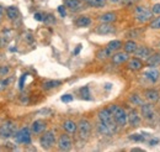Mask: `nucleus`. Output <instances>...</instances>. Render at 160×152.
Returning a JSON list of instances; mask_svg holds the SVG:
<instances>
[{"mask_svg": "<svg viewBox=\"0 0 160 152\" xmlns=\"http://www.w3.org/2000/svg\"><path fill=\"white\" fill-rule=\"evenodd\" d=\"M109 110L111 111V114L115 118V121L117 122L118 126H126L128 122V115L124 111V109L120 108L118 105H111L109 108Z\"/></svg>", "mask_w": 160, "mask_h": 152, "instance_id": "obj_2", "label": "nucleus"}, {"mask_svg": "<svg viewBox=\"0 0 160 152\" xmlns=\"http://www.w3.org/2000/svg\"><path fill=\"white\" fill-rule=\"evenodd\" d=\"M14 138L17 143H24V145H30L31 143V132L29 127H22L19 131L15 132Z\"/></svg>", "mask_w": 160, "mask_h": 152, "instance_id": "obj_4", "label": "nucleus"}, {"mask_svg": "<svg viewBox=\"0 0 160 152\" xmlns=\"http://www.w3.org/2000/svg\"><path fill=\"white\" fill-rule=\"evenodd\" d=\"M158 142H159V140H156V138H155V140H151V141H149V145H150V146H155Z\"/></svg>", "mask_w": 160, "mask_h": 152, "instance_id": "obj_45", "label": "nucleus"}, {"mask_svg": "<svg viewBox=\"0 0 160 152\" xmlns=\"http://www.w3.org/2000/svg\"><path fill=\"white\" fill-rule=\"evenodd\" d=\"M60 84H62L60 81H47V82H44L42 84V88L44 90H51V89H54V88L59 87Z\"/></svg>", "mask_w": 160, "mask_h": 152, "instance_id": "obj_25", "label": "nucleus"}, {"mask_svg": "<svg viewBox=\"0 0 160 152\" xmlns=\"http://www.w3.org/2000/svg\"><path fill=\"white\" fill-rule=\"evenodd\" d=\"M151 18H153V13L148 8H145V6H137L135 8V19L138 22L144 24L148 20H150Z\"/></svg>", "mask_w": 160, "mask_h": 152, "instance_id": "obj_6", "label": "nucleus"}, {"mask_svg": "<svg viewBox=\"0 0 160 152\" xmlns=\"http://www.w3.org/2000/svg\"><path fill=\"white\" fill-rule=\"evenodd\" d=\"M123 47H124V51H126L127 53H134L135 50L138 48V46H137V43H135L134 41H127Z\"/></svg>", "mask_w": 160, "mask_h": 152, "instance_id": "obj_27", "label": "nucleus"}, {"mask_svg": "<svg viewBox=\"0 0 160 152\" xmlns=\"http://www.w3.org/2000/svg\"><path fill=\"white\" fill-rule=\"evenodd\" d=\"M111 3H120V2H122V0H110Z\"/></svg>", "mask_w": 160, "mask_h": 152, "instance_id": "obj_47", "label": "nucleus"}, {"mask_svg": "<svg viewBox=\"0 0 160 152\" xmlns=\"http://www.w3.org/2000/svg\"><path fill=\"white\" fill-rule=\"evenodd\" d=\"M109 50H111L113 53L116 52V51H118L121 47H122V42L121 41H118V40H113V41H111V42H109V45L106 46Z\"/></svg>", "mask_w": 160, "mask_h": 152, "instance_id": "obj_28", "label": "nucleus"}, {"mask_svg": "<svg viewBox=\"0 0 160 152\" xmlns=\"http://www.w3.org/2000/svg\"><path fill=\"white\" fill-rule=\"evenodd\" d=\"M71 100H73V95H70V94H65L62 97V102H64V103H69Z\"/></svg>", "mask_w": 160, "mask_h": 152, "instance_id": "obj_38", "label": "nucleus"}, {"mask_svg": "<svg viewBox=\"0 0 160 152\" xmlns=\"http://www.w3.org/2000/svg\"><path fill=\"white\" fill-rule=\"evenodd\" d=\"M129 138L133 140V141H144V140H145V136H144V135H138V134H135V135L129 136Z\"/></svg>", "mask_w": 160, "mask_h": 152, "instance_id": "obj_34", "label": "nucleus"}, {"mask_svg": "<svg viewBox=\"0 0 160 152\" xmlns=\"http://www.w3.org/2000/svg\"><path fill=\"white\" fill-rule=\"evenodd\" d=\"M134 53H135V56L138 58H148L150 56V50L148 47H145V46H140V47H138L135 50Z\"/></svg>", "mask_w": 160, "mask_h": 152, "instance_id": "obj_21", "label": "nucleus"}, {"mask_svg": "<svg viewBox=\"0 0 160 152\" xmlns=\"http://www.w3.org/2000/svg\"><path fill=\"white\" fill-rule=\"evenodd\" d=\"M16 132V125L13 121H5L0 125V137L2 138H10Z\"/></svg>", "mask_w": 160, "mask_h": 152, "instance_id": "obj_3", "label": "nucleus"}, {"mask_svg": "<svg viewBox=\"0 0 160 152\" xmlns=\"http://www.w3.org/2000/svg\"><path fill=\"white\" fill-rule=\"evenodd\" d=\"M112 56H113V52H112L111 50H109L107 47L101 48V50H99V51L96 52V57H97L99 59H107V58H110V57H112Z\"/></svg>", "mask_w": 160, "mask_h": 152, "instance_id": "obj_19", "label": "nucleus"}, {"mask_svg": "<svg viewBox=\"0 0 160 152\" xmlns=\"http://www.w3.org/2000/svg\"><path fill=\"white\" fill-rule=\"evenodd\" d=\"M46 122L43 121V120H36V121H33L32 122V125H31V131L33 132V134H36V135H38V134H42L44 130H46Z\"/></svg>", "mask_w": 160, "mask_h": 152, "instance_id": "obj_11", "label": "nucleus"}, {"mask_svg": "<svg viewBox=\"0 0 160 152\" xmlns=\"http://www.w3.org/2000/svg\"><path fill=\"white\" fill-rule=\"evenodd\" d=\"M150 29H154V30H158V29H160V16H158V18H155L151 22H150Z\"/></svg>", "mask_w": 160, "mask_h": 152, "instance_id": "obj_32", "label": "nucleus"}, {"mask_svg": "<svg viewBox=\"0 0 160 152\" xmlns=\"http://www.w3.org/2000/svg\"><path fill=\"white\" fill-rule=\"evenodd\" d=\"M43 21H44L47 25H52V24H54V22H55V20H54V16H53V15H51V14L46 15V16L43 18Z\"/></svg>", "mask_w": 160, "mask_h": 152, "instance_id": "obj_33", "label": "nucleus"}, {"mask_svg": "<svg viewBox=\"0 0 160 152\" xmlns=\"http://www.w3.org/2000/svg\"><path fill=\"white\" fill-rule=\"evenodd\" d=\"M58 13L60 14V16H65L67 15V11H65V6H58Z\"/></svg>", "mask_w": 160, "mask_h": 152, "instance_id": "obj_40", "label": "nucleus"}, {"mask_svg": "<svg viewBox=\"0 0 160 152\" xmlns=\"http://www.w3.org/2000/svg\"><path fill=\"white\" fill-rule=\"evenodd\" d=\"M8 83H9V81H2V79H0V90H3L6 87Z\"/></svg>", "mask_w": 160, "mask_h": 152, "instance_id": "obj_41", "label": "nucleus"}, {"mask_svg": "<svg viewBox=\"0 0 160 152\" xmlns=\"http://www.w3.org/2000/svg\"><path fill=\"white\" fill-rule=\"evenodd\" d=\"M145 99L149 102V103H156L158 100H159V98H160V95H159V92L158 90H154V89H148V90H145Z\"/></svg>", "mask_w": 160, "mask_h": 152, "instance_id": "obj_14", "label": "nucleus"}, {"mask_svg": "<svg viewBox=\"0 0 160 152\" xmlns=\"http://www.w3.org/2000/svg\"><path fill=\"white\" fill-rule=\"evenodd\" d=\"M2 15H3V6H0V19H2Z\"/></svg>", "mask_w": 160, "mask_h": 152, "instance_id": "obj_46", "label": "nucleus"}, {"mask_svg": "<svg viewBox=\"0 0 160 152\" xmlns=\"http://www.w3.org/2000/svg\"><path fill=\"white\" fill-rule=\"evenodd\" d=\"M80 50H82V45H78L76 50H74V54H78V53L80 52Z\"/></svg>", "mask_w": 160, "mask_h": 152, "instance_id": "obj_44", "label": "nucleus"}, {"mask_svg": "<svg viewBox=\"0 0 160 152\" xmlns=\"http://www.w3.org/2000/svg\"><path fill=\"white\" fill-rule=\"evenodd\" d=\"M57 145H58V148L60 151H69L71 148L73 142H71V138L68 135H60L59 138H58Z\"/></svg>", "mask_w": 160, "mask_h": 152, "instance_id": "obj_8", "label": "nucleus"}, {"mask_svg": "<svg viewBox=\"0 0 160 152\" xmlns=\"http://www.w3.org/2000/svg\"><path fill=\"white\" fill-rule=\"evenodd\" d=\"M84 3L93 8H104L106 5V0H84Z\"/></svg>", "mask_w": 160, "mask_h": 152, "instance_id": "obj_26", "label": "nucleus"}, {"mask_svg": "<svg viewBox=\"0 0 160 152\" xmlns=\"http://www.w3.org/2000/svg\"><path fill=\"white\" fill-rule=\"evenodd\" d=\"M151 13H153V14H156V15H160V4H155V5L151 8Z\"/></svg>", "mask_w": 160, "mask_h": 152, "instance_id": "obj_36", "label": "nucleus"}, {"mask_svg": "<svg viewBox=\"0 0 160 152\" xmlns=\"http://www.w3.org/2000/svg\"><path fill=\"white\" fill-rule=\"evenodd\" d=\"M143 75H144V78H145L147 81H149L150 83H155V82L160 78V73H159L155 68H150V69L145 70Z\"/></svg>", "mask_w": 160, "mask_h": 152, "instance_id": "obj_10", "label": "nucleus"}, {"mask_svg": "<svg viewBox=\"0 0 160 152\" xmlns=\"http://www.w3.org/2000/svg\"><path fill=\"white\" fill-rule=\"evenodd\" d=\"M113 32H115V27L107 22H102L96 29V34H99V35H109V34H113Z\"/></svg>", "mask_w": 160, "mask_h": 152, "instance_id": "obj_12", "label": "nucleus"}, {"mask_svg": "<svg viewBox=\"0 0 160 152\" xmlns=\"http://www.w3.org/2000/svg\"><path fill=\"white\" fill-rule=\"evenodd\" d=\"M140 113H142V116L147 120H153L154 116H155V111H154V108L153 105L150 104H142L140 105Z\"/></svg>", "mask_w": 160, "mask_h": 152, "instance_id": "obj_9", "label": "nucleus"}, {"mask_svg": "<svg viewBox=\"0 0 160 152\" xmlns=\"http://www.w3.org/2000/svg\"><path fill=\"white\" fill-rule=\"evenodd\" d=\"M75 24H76L78 27H88V26L91 24V19H90L89 16L83 15V16H79V18L76 19Z\"/></svg>", "mask_w": 160, "mask_h": 152, "instance_id": "obj_20", "label": "nucleus"}, {"mask_svg": "<svg viewBox=\"0 0 160 152\" xmlns=\"http://www.w3.org/2000/svg\"><path fill=\"white\" fill-rule=\"evenodd\" d=\"M139 34H140V31H132L128 34V37H138Z\"/></svg>", "mask_w": 160, "mask_h": 152, "instance_id": "obj_43", "label": "nucleus"}, {"mask_svg": "<svg viewBox=\"0 0 160 152\" xmlns=\"http://www.w3.org/2000/svg\"><path fill=\"white\" fill-rule=\"evenodd\" d=\"M91 132V125L88 120L82 119L78 124V135L82 140H88Z\"/></svg>", "mask_w": 160, "mask_h": 152, "instance_id": "obj_5", "label": "nucleus"}, {"mask_svg": "<svg viewBox=\"0 0 160 152\" xmlns=\"http://www.w3.org/2000/svg\"><path fill=\"white\" fill-rule=\"evenodd\" d=\"M99 120L102 122V124H105L106 126H109L110 127V130L115 134L116 131H117V122L115 121V118H113V115L111 114V111L109 110V109H102V110H100L99 111Z\"/></svg>", "mask_w": 160, "mask_h": 152, "instance_id": "obj_1", "label": "nucleus"}, {"mask_svg": "<svg viewBox=\"0 0 160 152\" xmlns=\"http://www.w3.org/2000/svg\"><path fill=\"white\" fill-rule=\"evenodd\" d=\"M63 129L68 132V134H74L78 130V124H75L73 120H65L63 122Z\"/></svg>", "mask_w": 160, "mask_h": 152, "instance_id": "obj_18", "label": "nucleus"}, {"mask_svg": "<svg viewBox=\"0 0 160 152\" xmlns=\"http://www.w3.org/2000/svg\"><path fill=\"white\" fill-rule=\"evenodd\" d=\"M80 95H82V98L85 99V100H90V99H91V98H90V92H89V87H88V86H85V87H83L82 89H80Z\"/></svg>", "mask_w": 160, "mask_h": 152, "instance_id": "obj_30", "label": "nucleus"}, {"mask_svg": "<svg viewBox=\"0 0 160 152\" xmlns=\"http://www.w3.org/2000/svg\"><path fill=\"white\" fill-rule=\"evenodd\" d=\"M128 68L131 70H139L142 67H143V63L140 61V58H132V59H128V63H127Z\"/></svg>", "mask_w": 160, "mask_h": 152, "instance_id": "obj_17", "label": "nucleus"}, {"mask_svg": "<svg viewBox=\"0 0 160 152\" xmlns=\"http://www.w3.org/2000/svg\"><path fill=\"white\" fill-rule=\"evenodd\" d=\"M40 143L42 146V148L44 150H49L54 146L55 143V135L53 131H47L41 138H40Z\"/></svg>", "mask_w": 160, "mask_h": 152, "instance_id": "obj_7", "label": "nucleus"}, {"mask_svg": "<svg viewBox=\"0 0 160 152\" xmlns=\"http://www.w3.org/2000/svg\"><path fill=\"white\" fill-rule=\"evenodd\" d=\"M147 64L150 68H156L158 66H160V53H155V54H151L150 57H148Z\"/></svg>", "mask_w": 160, "mask_h": 152, "instance_id": "obj_15", "label": "nucleus"}, {"mask_svg": "<svg viewBox=\"0 0 160 152\" xmlns=\"http://www.w3.org/2000/svg\"><path fill=\"white\" fill-rule=\"evenodd\" d=\"M6 43H8V38H5L4 36H0V48L6 46Z\"/></svg>", "mask_w": 160, "mask_h": 152, "instance_id": "obj_39", "label": "nucleus"}, {"mask_svg": "<svg viewBox=\"0 0 160 152\" xmlns=\"http://www.w3.org/2000/svg\"><path fill=\"white\" fill-rule=\"evenodd\" d=\"M128 122L131 126H138L140 124V118L135 111H131L128 114Z\"/></svg>", "mask_w": 160, "mask_h": 152, "instance_id": "obj_22", "label": "nucleus"}, {"mask_svg": "<svg viewBox=\"0 0 160 152\" xmlns=\"http://www.w3.org/2000/svg\"><path fill=\"white\" fill-rule=\"evenodd\" d=\"M6 15H8V18H9L10 20H16V19L20 16L19 9H17L16 6H9V8L6 9Z\"/></svg>", "mask_w": 160, "mask_h": 152, "instance_id": "obj_24", "label": "nucleus"}, {"mask_svg": "<svg viewBox=\"0 0 160 152\" xmlns=\"http://www.w3.org/2000/svg\"><path fill=\"white\" fill-rule=\"evenodd\" d=\"M128 53L124 51V52H117V53H113V56H112V62L115 63V64H122V63H124V62H127L128 61Z\"/></svg>", "mask_w": 160, "mask_h": 152, "instance_id": "obj_13", "label": "nucleus"}, {"mask_svg": "<svg viewBox=\"0 0 160 152\" xmlns=\"http://www.w3.org/2000/svg\"><path fill=\"white\" fill-rule=\"evenodd\" d=\"M10 72V68L8 66H0V75H8Z\"/></svg>", "mask_w": 160, "mask_h": 152, "instance_id": "obj_35", "label": "nucleus"}, {"mask_svg": "<svg viewBox=\"0 0 160 152\" xmlns=\"http://www.w3.org/2000/svg\"><path fill=\"white\" fill-rule=\"evenodd\" d=\"M43 18H44V16H43L42 14H40V13H36V14H35V19H36L37 21H43Z\"/></svg>", "mask_w": 160, "mask_h": 152, "instance_id": "obj_42", "label": "nucleus"}, {"mask_svg": "<svg viewBox=\"0 0 160 152\" xmlns=\"http://www.w3.org/2000/svg\"><path fill=\"white\" fill-rule=\"evenodd\" d=\"M99 20L101 22H107V24H111L116 20V14L115 13H106V14H102L99 16Z\"/></svg>", "mask_w": 160, "mask_h": 152, "instance_id": "obj_23", "label": "nucleus"}, {"mask_svg": "<svg viewBox=\"0 0 160 152\" xmlns=\"http://www.w3.org/2000/svg\"><path fill=\"white\" fill-rule=\"evenodd\" d=\"M97 130H99V132L101 134V135H106V136H111L113 132L110 130V127L109 126H106L105 124H102L101 121H100V124L97 125Z\"/></svg>", "mask_w": 160, "mask_h": 152, "instance_id": "obj_29", "label": "nucleus"}, {"mask_svg": "<svg viewBox=\"0 0 160 152\" xmlns=\"http://www.w3.org/2000/svg\"><path fill=\"white\" fill-rule=\"evenodd\" d=\"M26 75L27 74H22L21 78H20V82H19V88L20 89H24V84H25V79H26Z\"/></svg>", "mask_w": 160, "mask_h": 152, "instance_id": "obj_37", "label": "nucleus"}, {"mask_svg": "<svg viewBox=\"0 0 160 152\" xmlns=\"http://www.w3.org/2000/svg\"><path fill=\"white\" fill-rule=\"evenodd\" d=\"M129 100H131V103L134 104V105H142V104H143V100H142L140 97L137 95V94H132V95L129 97Z\"/></svg>", "mask_w": 160, "mask_h": 152, "instance_id": "obj_31", "label": "nucleus"}, {"mask_svg": "<svg viewBox=\"0 0 160 152\" xmlns=\"http://www.w3.org/2000/svg\"><path fill=\"white\" fill-rule=\"evenodd\" d=\"M64 5H65V8L70 9L71 11H76L82 8L80 0H64Z\"/></svg>", "mask_w": 160, "mask_h": 152, "instance_id": "obj_16", "label": "nucleus"}]
</instances>
